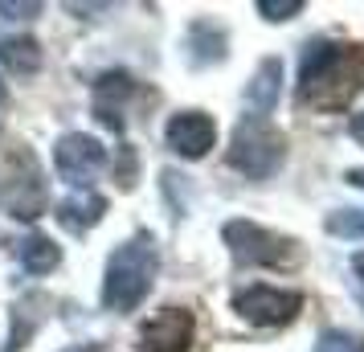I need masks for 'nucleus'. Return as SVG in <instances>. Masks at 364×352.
<instances>
[{
	"mask_svg": "<svg viewBox=\"0 0 364 352\" xmlns=\"http://www.w3.org/2000/svg\"><path fill=\"white\" fill-rule=\"evenodd\" d=\"M364 90V46H331L315 41L303 53L299 70V102L311 111H344Z\"/></svg>",
	"mask_w": 364,
	"mask_h": 352,
	"instance_id": "nucleus-1",
	"label": "nucleus"
},
{
	"mask_svg": "<svg viewBox=\"0 0 364 352\" xmlns=\"http://www.w3.org/2000/svg\"><path fill=\"white\" fill-rule=\"evenodd\" d=\"M102 213H107V201L99 193H70L66 201L58 205V221L66 225L70 234H86Z\"/></svg>",
	"mask_w": 364,
	"mask_h": 352,
	"instance_id": "nucleus-13",
	"label": "nucleus"
},
{
	"mask_svg": "<svg viewBox=\"0 0 364 352\" xmlns=\"http://www.w3.org/2000/svg\"><path fill=\"white\" fill-rule=\"evenodd\" d=\"M197 336V319L188 307H160L139 328V348L144 352H184Z\"/></svg>",
	"mask_w": 364,
	"mask_h": 352,
	"instance_id": "nucleus-8",
	"label": "nucleus"
},
{
	"mask_svg": "<svg viewBox=\"0 0 364 352\" xmlns=\"http://www.w3.org/2000/svg\"><path fill=\"white\" fill-rule=\"evenodd\" d=\"M82 352H99V348H95V344H86V348H82Z\"/></svg>",
	"mask_w": 364,
	"mask_h": 352,
	"instance_id": "nucleus-25",
	"label": "nucleus"
},
{
	"mask_svg": "<svg viewBox=\"0 0 364 352\" xmlns=\"http://www.w3.org/2000/svg\"><path fill=\"white\" fill-rule=\"evenodd\" d=\"M4 205L17 221H33L41 209H46V176H41V164L29 148H13L9 151V164H4Z\"/></svg>",
	"mask_w": 364,
	"mask_h": 352,
	"instance_id": "nucleus-5",
	"label": "nucleus"
},
{
	"mask_svg": "<svg viewBox=\"0 0 364 352\" xmlns=\"http://www.w3.org/2000/svg\"><path fill=\"white\" fill-rule=\"evenodd\" d=\"M46 295H21L17 303H13V311H9V348L4 352H25V344H29V336L41 328V319H46Z\"/></svg>",
	"mask_w": 364,
	"mask_h": 352,
	"instance_id": "nucleus-11",
	"label": "nucleus"
},
{
	"mask_svg": "<svg viewBox=\"0 0 364 352\" xmlns=\"http://www.w3.org/2000/svg\"><path fill=\"white\" fill-rule=\"evenodd\" d=\"M0 99H4V90H0Z\"/></svg>",
	"mask_w": 364,
	"mask_h": 352,
	"instance_id": "nucleus-26",
	"label": "nucleus"
},
{
	"mask_svg": "<svg viewBox=\"0 0 364 352\" xmlns=\"http://www.w3.org/2000/svg\"><path fill=\"white\" fill-rule=\"evenodd\" d=\"M41 13V4H13V0H0V17H9V21H29V17H37Z\"/></svg>",
	"mask_w": 364,
	"mask_h": 352,
	"instance_id": "nucleus-20",
	"label": "nucleus"
},
{
	"mask_svg": "<svg viewBox=\"0 0 364 352\" xmlns=\"http://www.w3.org/2000/svg\"><path fill=\"white\" fill-rule=\"evenodd\" d=\"M188 58H193V66H217L221 58H225V33L217 29L213 21H197L193 29H188Z\"/></svg>",
	"mask_w": 364,
	"mask_h": 352,
	"instance_id": "nucleus-14",
	"label": "nucleus"
},
{
	"mask_svg": "<svg viewBox=\"0 0 364 352\" xmlns=\"http://www.w3.org/2000/svg\"><path fill=\"white\" fill-rule=\"evenodd\" d=\"M315 352H364V340H356L352 332H323L319 336V344H315Z\"/></svg>",
	"mask_w": 364,
	"mask_h": 352,
	"instance_id": "nucleus-18",
	"label": "nucleus"
},
{
	"mask_svg": "<svg viewBox=\"0 0 364 352\" xmlns=\"http://www.w3.org/2000/svg\"><path fill=\"white\" fill-rule=\"evenodd\" d=\"M53 164H58V176H62L74 193H90L95 176H99L102 164H107V148H102L95 135L70 132V135L58 139V148H53Z\"/></svg>",
	"mask_w": 364,
	"mask_h": 352,
	"instance_id": "nucleus-6",
	"label": "nucleus"
},
{
	"mask_svg": "<svg viewBox=\"0 0 364 352\" xmlns=\"http://www.w3.org/2000/svg\"><path fill=\"white\" fill-rule=\"evenodd\" d=\"M233 311L254 328H282L303 311V295L279 291V287H246L233 295Z\"/></svg>",
	"mask_w": 364,
	"mask_h": 352,
	"instance_id": "nucleus-7",
	"label": "nucleus"
},
{
	"mask_svg": "<svg viewBox=\"0 0 364 352\" xmlns=\"http://www.w3.org/2000/svg\"><path fill=\"white\" fill-rule=\"evenodd\" d=\"M135 99V78L127 74H107L95 86V119L107 123L111 132H123L127 123V102Z\"/></svg>",
	"mask_w": 364,
	"mask_h": 352,
	"instance_id": "nucleus-10",
	"label": "nucleus"
},
{
	"mask_svg": "<svg viewBox=\"0 0 364 352\" xmlns=\"http://www.w3.org/2000/svg\"><path fill=\"white\" fill-rule=\"evenodd\" d=\"M258 13L266 21H287L295 13H303V0H258Z\"/></svg>",
	"mask_w": 364,
	"mask_h": 352,
	"instance_id": "nucleus-19",
	"label": "nucleus"
},
{
	"mask_svg": "<svg viewBox=\"0 0 364 352\" xmlns=\"http://www.w3.org/2000/svg\"><path fill=\"white\" fill-rule=\"evenodd\" d=\"M348 132H352V139H360V144H364V119H352V127H348Z\"/></svg>",
	"mask_w": 364,
	"mask_h": 352,
	"instance_id": "nucleus-23",
	"label": "nucleus"
},
{
	"mask_svg": "<svg viewBox=\"0 0 364 352\" xmlns=\"http://www.w3.org/2000/svg\"><path fill=\"white\" fill-rule=\"evenodd\" d=\"M151 279H156V246L148 234L132 238L115 246V254L107 258L102 270V303L111 311H135L139 303L148 299Z\"/></svg>",
	"mask_w": 364,
	"mask_h": 352,
	"instance_id": "nucleus-2",
	"label": "nucleus"
},
{
	"mask_svg": "<svg viewBox=\"0 0 364 352\" xmlns=\"http://www.w3.org/2000/svg\"><path fill=\"white\" fill-rule=\"evenodd\" d=\"M360 299H364V295H360Z\"/></svg>",
	"mask_w": 364,
	"mask_h": 352,
	"instance_id": "nucleus-27",
	"label": "nucleus"
},
{
	"mask_svg": "<svg viewBox=\"0 0 364 352\" xmlns=\"http://www.w3.org/2000/svg\"><path fill=\"white\" fill-rule=\"evenodd\" d=\"M0 62L13 70V74H33L41 66V50H37L33 37H13L0 46Z\"/></svg>",
	"mask_w": 364,
	"mask_h": 352,
	"instance_id": "nucleus-16",
	"label": "nucleus"
},
{
	"mask_svg": "<svg viewBox=\"0 0 364 352\" xmlns=\"http://www.w3.org/2000/svg\"><path fill=\"white\" fill-rule=\"evenodd\" d=\"M135 168H139L135 151H132V148H123V156H119V172H115V181H119L123 188H132V185H135V181H132V172H135Z\"/></svg>",
	"mask_w": 364,
	"mask_h": 352,
	"instance_id": "nucleus-21",
	"label": "nucleus"
},
{
	"mask_svg": "<svg viewBox=\"0 0 364 352\" xmlns=\"http://www.w3.org/2000/svg\"><path fill=\"white\" fill-rule=\"evenodd\" d=\"M352 270H356V274L364 279V254H356V258H352Z\"/></svg>",
	"mask_w": 364,
	"mask_h": 352,
	"instance_id": "nucleus-24",
	"label": "nucleus"
},
{
	"mask_svg": "<svg viewBox=\"0 0 364 352\" xmlns=\"http://www.w3.org/2000/svg\"><path fill=\"white\" fill-rule=\"evenodd\" d=\"M164 139L181 160H200L217 144V123L205 111H176V115L168 119Z\"/></svg>",
	"mask_w": 364,
	"mask_h": 352,
	"instance_id": "nucleus-9",
	"label": "nucleus"
},
{
	"mask_svg": "<svg viewBox=\"0 0 364 352\" xmlns=\"http://www.w3.org/2000/svg\"><path fill=\"white\" fill-rule=\"evenodd\" d=\"M17 258H21V267L29 270V274H50V270L62 262V250L53 246V238L29 234V238L17 242Z\"/></svg>",
	"mask_w": 364,
	"mask_h": 352,
	"instance_id": "nucleus-15",
	"label": "nucleus"
},
{
	"mask_svg": "<svg viewBox=\"0 0 364 352\" xmlns=\"http://www.w3.org/2000/svg\"><path fill=\"white\" fill-rule=\"evenodd\" d=\"M282 160H287V139L279 127L262 115H242V123L233 127L230 164L250 181H266L282 168Z\"/></svg>",
	"mask_w": 364,
	"mask_h": 352,
	"instance_id": "nucleus-4",
	"label": "nucleus"
},
{
	"mask_svg": "<svg viewBox=\"0 0 364 352\" xmlns=\"http://www.w3.org/2000/svg\"><path fill=\"white\" fill-rule=\"evenodd\" d=\"M323 230L336 238H364V209H336L323 218Z\"/></svg>",
	"mask_w": 364,
	"mask_h": 352,
	"instance_id": "nucleus-17",
	"label": "nucleus"
},
{
	"mask_svg": "<svg viewBox=\"0 0 364 352\" xmlns=\"http://www.w3.org/2000/svg\"><path fill=\"white\" fill-rule=\"evenodd\" d=\"M279 82H282V66L279 58H266L262 66L254 70V78L246 86V115H262L279 102Z\"/></svg>",
	"mask_w": 364,
	"mask_h": 352,
	"instance_id": "nucleus-12",
	"label": "nucleus"
},
{
	"mask_svg": "<svg viewBox=\"0 0 364 352\" xmlns=\"http://www.w3.org/2000/svg\"><path fill=\"white\" fill-rule=\"evenodd\" d=\"M225 246H230L233 262H242V267H274V270H291L303 262V250H299L295 238L287 234H274V230H266L258 221H246V218H233L225 221Z\"/></svg>",
	"mask_w": 364,
	"mask_h": 352,
	"instance_id": "nucleus-3",
	"label": "nucleus"
},
{
	"mask_svg": "<svg viewBox=\"0 0 364 352\" xmlns=\"http://www.w3.org/2000/svg\"><path fill=\"white\" fill-rule=\"evenodd\" d=\"M348 185L364 188V168H352V172H348Z\"/></svg>",
	"mask_w": 364,
	"mask_h": 352,
	"instance_id": "nucleus-22",
	"label": "nucleus"
}]
</instances>
